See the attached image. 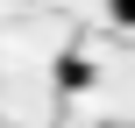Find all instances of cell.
Returning a JSON list of instances; mask_svg holds the SVG:
<instances>
[{
    "instance_id": "obj_1",
    "label": "cell",
    "mask_w": 135,
    "mask_h": 128,
    "mask_svg": "<svg viewBox=\"0 0 135 128\" xmlns=\"http://www.w3.org/2000/svg\"><path fill=\"white\" fill-rule=\"evenodd\" d=\"M107 21L114 29H135V0H107Z\"/></svg>"
},
{
    "instance_id": "obj_2",
    "label": "cell",
    "mask_w": 135,
    "mask_h": 128,
    "mask_svg": "<svg viewBox=\"0 0 135 128\" xmlns=\"http://www.w3.org/2000/svg\"><path fill=\"white\" fill-rule=\"evenodd\" d=\"M100 128H135V121H100Z\"/></svg>"
}]
</instances>
